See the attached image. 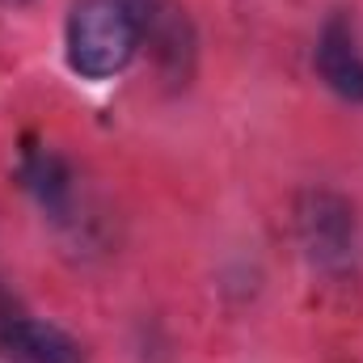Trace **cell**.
<instances>
[{"mask_svg":"<svg viewBox=\"0 0 363 363\" xmlns=\"http://www.w3.org/2000/svg\"><path fill=\"white\" fill-rule=\"evenodd\" d=\"M144 51L127 0H77L64 21V60L81 81H114Z\"/></svg>","mask_w":363,"mask_h":363,"instance_id":"cell-1","label":"cell"},{"mask_svg":"<svg viewBox=\"0 0 363 363\" xmlns=\"http://www.w3.org/2000/svg\"><path fill=\"white\" fill-rule=\"evenodd\" d=\"M296 241L308 267L325 279H347L355 271L359 224L347 194L330 186H308L296 194Z\"/></svg>","mask_w":363,"mask_h":363,"instance_id":"cell-2","label":"cell"},{"mask_svg":"<svg viewBox=\"0 0 363 363\" xmlns=\"http://www.w3.org/2000/svg\"><path fill=\"white\" fill-rule=\"evenodd\" d=\"M313 68L330 93H338L351 106H363V51L355 38V26L342 13H330L325 26L317 30Z\"/></svg>","mask_w":363,"mask_h":363,"instance_id":"cell-4","label":"cell"},{"mask_svg":"<svg viewBox=\"0 0 363 363\" xmlns=\"http://www.w3.org/2000/svg\"><path fill=\"white\" fill-rule=\"evenodd\" d=\"M0 4H4V9H13V4H26V0H0Z\"/></svg>","mask_w":363,"mask_h":363,"instance_id":"cell-7","label":"cell"},{"mask_svg":"<svg viewBox=\"0 0 363 363\" xmlns=\"http://www.w3.org/2000/svg\"><path fill=\"white\" fill-rule=\"evenodd\" d=\"M21 182L55 224L77 220V178L64 157H55L51 148H30L21 157Z\"/></svg>","mask_w":363,"mask_h":363,"instance_id":"cell-6","label":"cell"},{"mask_svg":"<svg viewBox=\"0 0 363 363\" xmlns=\"http://www.w3.org/2000/svg\"><path fill=\"white\" fill-rule=\"evenodd\" d=\"M0 359L4 363H85V351L55 321L9 313V317H0Z\"/></svg>","mask_w":363,"mask_h":363,"instance_id":"cell-5","label":"cell"},{"mask_svg":"<svg viewBox=\"0 0 363 363\" xmlns=\"http://www.w3.org/2000/svg\"><path fill=\"white\" fill-rule=\"evenodd\" d=\"M127 4L135 13L140 43L152 51L161 77L174 85H186V77L194 72V47H199L186 9L178 0H127Z\"/></svg>","mask_w":363,"mask_h":363,"instance_id":"cell-3","label":"cell"}]
</instances>
